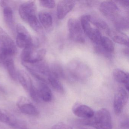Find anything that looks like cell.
<instances>
[{"instance_id": "obj_28", "label": "cell", "mask_w": 129, "mask_h": 129, "mask_svg": "<svg viewBox=\"0 0 129 129\" xmlns=\"http://www.w3.org/2000/svg\"><path fill=\"white\" fill-rule=\"evenodd\" d=\"M50 71L52 74L58 78H63L64 76V74L63 69L61 66L59 64H53L52 66Z\"/></svg>"}, {"instance_id": "obj_33", "label": "cell", "mask_w": 129, "mask_h": 129, "mask_svg": "<svg viewBox=\"0 0 129 129\" xmlns=\"http://www.w3.org/2000/svg\"><path fill=\"white\" fill-rule=\"evenodd\" d=\"M119 3L122 6L125 7H128L129 6V1H118Z\"/></svg>"}, {"instance_id": "obj_17", "label": "cell", "mask_w": 129, "mask_h": 129, "mask_svg": "<svg viewBox=\"0 0 129 129\" xmlns=\"http://www.w3.org/2000/svg\"><path fill=\"white\" fill-rule=\"evenodd\" d=\"M39 21L44 28L49 29L52 25L53 19L52 15L48 12L43 11L38 15Z\"/></svg>"}, {"instance_id": "obj_25", "label": "cell", "mask_w": 129, "mask_h": 129, "mask_svg": "<svg viewBox=\"0 0 129 129\" xmlns=\"http://www.w3.org/2000/svg\"><path fill=\"white\" fill-rule=\"evenodd\" d=\"M90 22L97 27V29L105 31L108 34L110 29L105 22L100 19H94L92 20L91 18Z\"/></svg>"}, {"instance_id": "obj_34", "label": "cell", "mask_w": 129, "mask_h": 129, "mask_svg": "<svg viewBox=\"0 0 129 129\" xmlns=\"http://www.w3.org/2000/svg\"><path fill=\"white\" fill-rule=\"evenodd\" d=\"M7 1H0V6H1V7L4 8L5 7L7 6Z\"/></svg>"}, {"instance_id": "obj_36", "label": "cell", "mask_w": 129, "mask_h": 129, "mask_svg": "<svg viewBox=\"0 0 129 129\" xmlns=\"http://www.w3.org/2000/svg\"><path fill=\"white\" fill-rule=\"evenodd\" d=\"M27 129V128H25V127H24L23 128H22V129Z\"/></svg>"}, {"instance_id": "obj_7", "label": "cell", "mask_w": 129, "mask_h": 129, "mask_svg": "<svg viewBox=\"0 0 129 129\" xmlns=\"http://www.w3.org/2000/svg\"><path fill=\"white\" fill-rule=\"evenodd\" d=\"M17 105L23 114L34 116L39 115V112L37 109L25 97L21 96L19 98Z\"/></svg>"}, {"instance_id": "obj_31", "label": "cell", "mask_w": 129, "mask_h": 129, "mask_svg": "<svg viewBox=\"0 0 129 129\" xmlns=\"http://www.w3.org/2000/svg\"><path fill=\"white\" fill-rule=\"evenodd\" d=\"M10 120L9 116L0 111V121L3 123H9Z\"/></svg>"}, {"instance_id": "obj_24", "label": "cell", "mask_w": 129, "mask_h": 129, "mask_svg": "<svg viewBox=\"0 0 129 129\" xmlns=\"http://www.w3.org/2000/svg\"><path fill=\"white\" fill-rule=\"evenodd\" d=\"M28 23L35 31L39 33L42 32L43 30L42 26L36 16L31 17L28 20Z\"/></svg>"}, {"instance_id": "obj_23", "label": "cell", "mask_w": 129, "mask_h": 129, "mask_svg": "<svg viewBox=\"0 0 129 129\" xmlns=\"http://www.w3.org/2000/svg\"><path fill=\"white\" fill-rule=\"evenodd\" d=\"M4 65L6 67L8 73L10 75L11 78L15 81H17L18 80L17 73H16V71L15 63H14L13 59L8 61L6 62Z\"/></svg>"}, {"instance_id": "obj_9", "label": "cell", "mask_w": 129, "mask_h": 129, "mask_svg": "<svg viewBox=\"0 0 129 129\" xmlns=\"http://www.w3.org/2000/svg\"><path fill=\"white\" fill-rule=\"evenodd\" d=\"M99 9L105 16L114 18L117 15L119 8L115 3L112 1H105L101 3Z\"/></svg>"}, {"instance_id": "obj_18", "label": "cell", "mask_w": 129, "mask_h": 129, "mask_svg": "<svg viewBox=\"0 0 129 129\" xmlns=\"http://www.w3.org/2000/svg\"><path fill=\"white\" fill-rule=\"evenodd\" d=\"M3 14L6 24L10 29L14 30L15 25L13 12L12 9L8 6L5 7L4 8Z\"/></svg>"}, {"instance_id": "obj_32", "label": "cell", "mask_w": 129, "mask_h": 129, "mask_svg": "<svg viewBox=\"0 0 129 129\" xmlns=\"http://www.w3.org/2000/svg\"><path fill=\"white\" fill-rule=\"evenodd\" d=\"M121 126L123 129H129V121L127 117L123 118L120 123Z\"/></svg>"}, {"instance_id": "obj_15", "label": "cell", "mask_w": 129, "mask_h": 129, "mask_svg": "<svg viewBox=\"0 0 129 129\" xmlns=\"http://www.w3.org/2000/svg\"><path fill=\"white\" fill-rule=\"evenodd\" d=\"M38 90L41 99L46 102L52 101V91L45 83H40Z\"/></svg>"}, {"instance_id": "obj_29", "label": "cell", "mask_w": 129, "mask_h": 129, "mask_svg": "<svg viewBox=\"0 0 129 129\" xmlns=\"http://www.w3.org/2000/svg\"><path fill=\"white\" fill-rule=\"evenodd\" d=\"M40 6L44 8L53 9L56 6L55 2L54 1H40Z\"/></svg>"}, {"instance_id": "obj_20", "label": "cell", "mask_w": 129, "mask_h": 129, "mask_svg": "<svg viewBox=\"0 0 129 129\" xmlns=\"http://www.w3.org/2000/svg\"><path fill=\"white\" fill-rule=\"evenodd\" d=\"M47 79L51 86L57 92L61 93L64 92V89L59 78L54 76L51 72L47 77Z\"/></svg>"}, {"instance_id": "obj_14", "label": "cell", "mask_w": 129, "mask_h": 129, "mask_svg": "<svg viewBox=\"0 0 129 129\" xmlns=\"http://www.w3.org/2000/svg\"><path fill=\"white\" fill-rule=\"evenodd\" d=\"M109 35L115 43L128 46L129 40L127 36L119 30L112 31L110 30Z\"/></svg>"}, {"instance_id": "obj_16", "label": "cell", "mask_w": 129, "mask_h": 129, "mask_svg": "<svg viewBox=\"0 0 129 129\" xmlns=\"http://www.w3.org/2000/svg\"><path fill=\"white\" fill-rule=\"evenodd\" d=\"M17 79L26 90H28L30 86L33 84L30 78L24 70H19L17 72Z\"/></svg>"}, {"instance_id": "obj_6", "label": "cell", "mask_w": 129, "mask_h": 129, "mask_svg": "<svg viewBox=\"0 0 129 129\" xmlns=\"http://www.w3.org/2000/svg\"><path fill=\"white\" fill-rule=\"evenodd\" d=\"M37 7L35 1H29L21 4L19 9V13L21 18L28 22L31 17L36 16Z\"/></svg>"}, {"instance_id": "obj_1", "label": "cell", "mask_w": 129, "mask_h": 129, "mask_svg": "<svg viewBox=\"0 0 129 129\" xmlns=\"http://www.w3.org/2000/svg\"><path fill=\"white\" fill-rule=\"evenodd\" d=\"M81 123L96 129H112V123L109 111L106 108L101 109L94 114L91 118L83 119Z\"/></svg>"}, {"instance_id": "obj_12", "label": "cell", "mask_w": 129, "mask_h": 129, "mask_svg": "<svg viewBox=\"0 0 129 129\" xmlns=\"http://www.w3.org/2000/svg\"><path fill=\"white\" fill-rule=\"evenodd\" d=\"M69 71L71 73L76 77L85 76L89 73L90 69L86 65L77 61L71 62L69 66Z\"/></svg>"}, {"instance_id": "obj_19", "label": "cell", "mask_w": 129, "mask_h": 129, "mask_svg": "<svg viewBox=\"0 0 129 129\" xmlns=\"http://www.w3.org/2000/svg\"><path fill=\"white\" fill-rule=\"evenodd\" d=\"M46 50L45 49L37 50H35L31 55L29 61L26 63H35L43 61L46 56Z\"/></svg>"}, {"instance_id": "obj_10", "label": "cell", "mask_w": 129, "mask_h": 129, "mask_svg": "<svg viewBox=\"0 0 129 129\" xmlns=\"http://www.w3.org/2000/svg\"><path fill=\"white\" fill-rule=\"evenodd\" d=\"M75 6V2L72 1H62L58 3L57 6V17L60 20L63 19L72 10Z\"/></svg>"}, {"instance_id": "obj_3", "label": "cell", "mask_w": 129, "mask_h": 129, "mask_svg": "<svg viewBox=\"0 0 129 129\" xmlns=\"http://www.w3.org/2000/svg\"><path fill=\"white\" fill-rule=\"evenodd\" d=\"M128 100V93L126 89L122 87L118 88L114 97L113 108L115 113L117 114L121 113Z\"/></svg>"}, {"instance_id": "obj_4", "label": "cell", "mask_w": 129, "mask_h": 129, "mask_svg": "<svg viewBox=\"0 0 129 129\" xmlns=\"http://www.w3.org/2000/svg\"><path fill=\"white\" fill-rule=\"evenodd\" d=\"M16 43L18 47L21 48L28 47L33 43V40L26 28L21 24L16 25Z\"/></svg>"}, {"instance_id": "obj_26", "label": "cell", "mask_w": 129, "mask_h": 129, "mask_svg": "<svg viewBox=\"0 0 129 129\" xmlns=\"http://www.w3.org/2000/svg\"><path fill=\"white\" fill-rule=\"evenodd\" d=\"M28 90L31 98L35 102L39 103L40 102L41 98L39 90L33 85V84L30 86Z\"/></svg>"}, {"instance_id": "obj_27", "label": "cell", "mask_w": 129, "mask_h": 129, "mask_svg": "<svg viewBox=\"0 0 129 129\" xmlns=\"http://www.w3.org/2000/svg\"><path fill=\"white\" fill-rule=\"evenodd\" d=\"M113 19L114 21L115 26L118 29H123L128 28V22L124 18L119 17L117 16Z\"/></svg>"}, {"instance_id": "obj_2", "label": "cell", "mask_w": 129, "mask_h": 129, "mask_svg": "<svg viewBox=\"0 0 129 129\" xmlns=\"http://www.w3.org/2000/svg\"><path fill=\"white\" fill-rule=\"evenodd\" d=\"M68 27L69 37L75 42L84 43L85 39L83 36V30L80 22L74 18L70 19L68 21Z\"/></svg>"}, {"instance_id": "obj_5", "label": "cell", "mask_w": 129, "mask_h": 129, "mask_svg": "<svg viewBox=\"0 0 129 129\" xmlns=\"http://www.w3.org/2000/svg\"><path fill=\"white\" fill-rule=\"evenodd\" d=\"M0 48L1 50L6 51L15 55L17 50L12 39L6 31L0 27Z\"/></svg>"}, {"instance_id": "obj_11", "label": "cell", "mask_w": 129, "mask_h": 129, "mask_svg": "<svg viewBox=\"0 0 129 129\" xmlns=\"http://www.w3.org/2000/svg\"><path fill=\"white\" fill-rule=\"evenodd\" d=\"M72 111L77 117L83 119L91 118L95 114V112L90 107L78 103L74 105Z\"/></svg>"}, {"instance_id": "obj_13", "label": "cell", "mask_w": 129, "mask_h": 129, "mask_svg": "<svg viewBox=\"0 0 129 129\" xmlns=\"http://www.w3.org/2000/svg\"><path fill=\"white\" fill-rule=\"evenodd\" d=\"M115 80L120 83L123 84L127 91L129 90V75L127 73L119 69L114 70L112 72Z\"/></svg>"}, {"instance_id": "obj_22", "label": "cell", "mask_w": 129, "mask_h": 129, "mask_svg": "<svg viewBox=\"0 0 129 129\" xmlns=\"http://www.w3.org/2000/svg\"><path fill=\"white\" fill-rule=\"evenodd\" d=\"M91 19V16L88 15H83L81 18L80 22L81 28L86 35L92 28L90 24Z\"/></svg>"}, {"instance_id": "obj_30", "label": "cell", "mask_w": 129, "mask_h": 129, "mask_svg": "<svg viewBox=\"0 0 129 129\" xmlns=\"http://www.w3.org/2000/svg\"><path fill=\"white\" fill-rule=\"evenodd\" d=\"M51 129H73L72 127L64 123H59L53 125Z\"/></svg>"}, {"instance_id": "obj_21", "label": "cell", "mask_w": 129, "mask_h": 129, "mask_svg": "<svg viewBox=\"0 0 129 129\" xmlns=\"http://www.w3.org/2000/svg\"><path fill=\"white\" fill-rule=\"evenodd\" d=\"M86 35L96 45L100 44V41L103 37L99 30L97 28H93Z\"/></svg>"}, {"instance_id": "obj_8", "label": "cell", "mask_w": 129, "mask_h": 129, "mask_svg": "<svg viewBox=\"0 0 129 129\" xmlns=\"http://www.w3.org/2000/svg\"><path fill=\"white\" fill-rule=\"evenodd\" d=\"M95 49L98 53L105 55L106 56H109V55L114 52V46L113 42L110 38L103 36L100 44L96 45Z\"/></svg>"}, {"instance_id": "obj_35", "label": "cell", "mask_w": 129, "mask_h": 129, "mask_svg": "<svg viewBox=\"0 0 129 129\" xmlns=\"http://www.w3.org/2000/svg\"><path fill=\"white\" fill-rule=\"evenodd\" d=\"M124 53L126 54H127V55H128V53H129V51H128V49H125L124 50Z\"/></svg>"}]
</instances>
